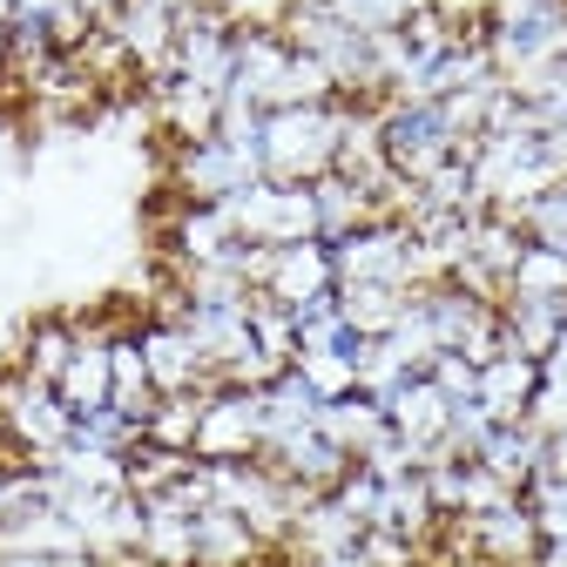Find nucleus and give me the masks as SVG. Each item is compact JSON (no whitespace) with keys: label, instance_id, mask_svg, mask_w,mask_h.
<instances>
[{"label":"nucleus","instance_id":"nucleus-1","mask_svg":"<svg viewBox=\"0 0 567 567\" xmlns=\"http://www.w3.org/2000/svg\"><path fill=\"white\" fill-rule=\"evenodd\" d=\"M486 54L520 89L567 61V0H486Z\"/></svg>","mask_w":567,"mask_h":567},{"label":"nucleus","instance_id":"nucleus-2","mask_svg":"<svg viewBox=\"0 0 567 567\" xmlns=\"http://www.w3.org/2000/svg\"><path fill=\"white\" fill-rule=\"evenodd\" d=\"M338 128H344V95L338 102H298L264 115V176L270 183H318L338 163Z\"/></svg>","mask_w":567,"mask_h":567},{"label":"nucleus","instance_id":"nucleus-3","mask_svg":"<svg viewBox=\"0 0 567 567\" xmlns=\"http://www.w3.org/2000/svg\"><path fill=\"white\" fill-rule=\"evenodd\" d=\"M0 440H8L14 460H54L75 440V412H68V399L54 385L28 379L14 365V372H0Z\"/></svg>","mask_w":567,"mask_h":567},{"label":"nucleus","instance_id":"nucleus-4","mask_svg":"<svg viewBox=\"0 0 567 567\" xmlns=\"http://www.w3.org/2000/svg\"><path fill=\"white\" fill-rule=\"evenodd\" d=\"M379 135H385V163L399 183H425L453 156H466V142L446 128L440 102H379Z\"/></svg>","mask_w":567,"mask_h":567},{"label":"nucleus","instance_id":"nucleus-5","mask_svg":"<svg viewBox=\"0 0 567 567\" xmlns=\"http://www.w3.org/2000/svg\"><path fill=\"white\" fill-rule=\"evenodd\" d=\"M196 460L230 466L264 453V385H209L196 412Z\"/></svg>","mask_w":567,"mask_h":567},{"label":"nucleus","instance_id":"nucleus-6","mask_svg":"<svg viewBox=\"0 0 567 567\" xmlns=\"http://www.w3.org/2000/svg\"><path fill=\"white\" fill-rule=\"evenodd\" d=\"M230 224L244 244H305L318 237V203H311V183H244L230 196Z\"/></svg>","mask_w":567,"mask_h":567},{"label":"nucleus","instance_id":"nucleus-7","mask_svg":"<svg viewBox=\"0 0 567 567\" xmlns=\"http://www.w3.org/2000/svg\"><path fill=\"white\" fill-rule=\"evenodd\" d=\"M257 176H264V163L244 156V150H230L224 135L169 142V189H176V203H230Z\"/></svg>","mask_w":567,"mask_h":567},{"label":"nucleus","instance_id":"nucleus-8","mask_svg":"<svg viewBox=\"0 0 567 567\" xmlns=\"http://www.w3.org/2000/svg\"><path fill=\"white\" fill-rule=\"evenodd\" d=\"M331 264H338V284H405V291H419L412 224H399V217H372L365 230L331 244Z\"/></svg>","mask_w":567,"mask_h":567},{"label":"nucleus","instance_id":"nucleus-9","mask_svg":"<svg viewBox=\"0 0 567 567\" xmlns=\"http://www.w3.org/2000/svg\"><path fill=\"white\" fill-rule=\"evenodd\" d=\"M163 250L169 270H196V264H237L244 237L230 224V203H176L163 224Z\"/></svg>","mask_w":567,"mask_h":567},{"label":"nucleus","instance_id":"nucleus-10","mask_svg":"<svg viewBox=\"0 0 567 567\" xmlns=\"http://www.w3.org/2000/svg\"><path fill=\"white\" fill-rule=\"evenodd\" d=\"M453 520H460L480 567H534V554H540V527H534L520 493L501 507H486V514H453Z\"/></svg>","mask_w":567,"mask_h":567},{"label":"nucleus","instance_id":"nucleus-11","mask_svg":"<svg viewBox=\"0 0 567 567\" xmlns=\"http://www.w3.org/2000/svg\"><path fill=\"white\" fill-rule=\"evenodd\" d=\"M379 405H385V425H392V433H399L412 453H419V466L433 460V453L446 446V433H453V399H446L433 379H425V372L399 379Z\"/></svg>","mask_w":567,"mask_h":567},{"label":"nucleus","instance_id":"nucleus-12","mask_svg":"<svg viewBox=\"0 0 567 567\" xmlns=\"http://www.w3.org/2000/svg\"><path fill=\"white\" fill-rule=\"evenodd\" d=\"M135 338H142V365H150V379H156V392L163 399H176V392H209L217 385V372L203 365V351H196V338L176 324V318H142L135 324Z\"/></svg>","mask_w":567,"mask_h":567},{"label":"nucleus","instance_id":"nucleus-13","mask_svg":"<svg viewBox=\"0 0 567 567\" xmlns=\"http://www.w3.org/2000/svg\"><path fill=\"white\" fill-rule=\"evenodd\" d=\"M257 291L284 311H298L324 291H338V264H331V244L324 237H305V244H270V270Z\"/></svg>","mask_w":567,"mask_h":567},{"label":"nucleus","instance_id":"nucleus-14","mask_svg":"<svg viewBox=\"0 0 567 567\" xmlns=\"http://www.w3.org/2000/svg\"><path fill=\"white\" fill-rule=\"evenodd\" d=\"M277 547H264V534L230 514V507H196V567H264Z\"/></svg>","mask_w":567,"mask_h":567},{"label":"nucleus","instance_id":"nucleus-15","mask_svg":"<svg viewBox=\"0 0 567 567\" xmlns=\"http://www.w3.org/2000/svg\"><path fill=\"white\" fill-rule=\"evenodd\" d=\"M109 331L115 324H82V344H75V359H68V372L54 379V392L68 399V412H102L109 392H115V372H109Z\"/></svg>","mask_w":567,"mask_h":567},{"label":"nucleus","instance_id":"nucleus-16","mask_svg":"<svg viewBox=\"0 0 567 567\" xmlns=\"http://www.w3.org/2000/svg\"><path fill=\"white\" fill-rule=\"evenodd\" d=\"M540 446H547V433H534L527 419H493V433L480 440V466L501 480V486H514V493H527V480L540 473Z\"/></svg>","mask_w":567,"mask_h":567},{"label":"nucleus","instance_id":"nucleus-17","mask_svg":"<svg viewBox=\"0 0 567 567\" xmlns=\"http://www.w3.org/2000/svg\"><path fill=\"white\" fill-rule=\"evenodd\" d=\"M560 324H567V298H520V291L501 298V331H507V351H520V359L547 365Z\"/></svg>","mask_w":567,"mask_h":567},{"label":"nucleus","instance_id":"nucleus-18","mask_svg":"<svg viewBox=\"0 0 567 567\" xmlns=\"http://www.w3.org/2000/svg\"><path fill=\"white\" fill-rule=\"evenodd\" d=\"M318 433L331 440V446H344L351 460H365L392 425H385V405L359 385V392H344V399H324V412H318Z\"/></svg>","mask_w":567,"mask_h":567},{"label":"nucleus","instance_id":"nucleus-19","mask_svg":"<svg viewBox=\"0 0 567 567\" xmlns=\"http://www.w3.org/2000/svg\"><path fill=\"white\" fill-rule=\"evenodd\" d=\"M540 392V359H520V351H501V359H486L480 365V405L493 419H527Z\"/></svg>","mask_w":567,"mask_h":567},{"label":"nucleus","instance_id":"nucleus-20","mask_svg":"<svg viewBox=\"0 0 567 567\" xmlns=\"http://www.w3.org/2000/svg\"><path fill=\"white\" fill-rule=\"evenodd\" d=\"M311 203H318V237L324 244H344L351 230H365L372 217H379V203H372V189H359L351 176H318L311 183Z\"/></svg>","mask_w":567,"mask_h":567},{"label":"nucleus","instance_id":"nucleus-21","mask_svg":"<svg viewBox=\"0 0 567 567\" xmlns=\"http://www.w3.org/2000/svg\"><path fill=\"white\" fill-rule=\"evenodd\" d=\"M405 305H412L405 284H338V311L359 338H385L405 318Z\"/></svg>","mask_w":567,"mask_h":567},{"label":"nucleus","instance_id":"nucleus-22","mask_svg":"<svg viewBox=\"0 0 567 567\" xmlns=\"http://www.w3.org/2000/svg\"><path fill=\"white\" fill-rule=\"evenodd\" d=\"M75 344H82V324L75 318H34L28 338H21V372L54 385L68 372V359H75Z\"/></svg>","mask_w":567,"mask_h":567},{"label":"nucleus","instance_id":"nucleus-23","mask_svg":"<svg viewBox=\"0 0 567 567\" xmlns=\"http://www.w3.org/2000/svg\"><path fill=\"white\" fill-rule=\"evenodd\" d=\"M75 453H95V460H128L135 446H142V425L128 419V412H115V405H102V412H82L75 419V440H68Z\"/></svg>","mask_w":567,"mask_h":567},{"label":"nucleus","instance_id":"nucleus-24","mask_svg":"<svg viewBox=\"0 0 567 567\" xmlns=\"http://www.w3.org/2000/svg\"><path fill=\"white\" fill-rule=\"evenodd\" d=\"M507 291H520V298H567V250L527 237L520 244V264L507 277Z\"/></svg>","mask_w":567,"mask_h":567},{"label":"nucleus","instance_id":"nucleus-25","mask_svg":"<svg viewBox=\"0 0 567 567\" xmlns=\"http://www.w3.org/2000/svg\"><path fill=\"white\" fill-rule=\"evenodd\" d=\"M250 338H257V351H264L270 372H291L298 365V318L284 311V305H270L264 291L250 298Z\"/></svg>","mask_w":567,"mask_h":567},{"label":"nucleus","instance_id":"nucleus-26","mask_svg":"<svg viewBox=\"0 0 567 567\" xmlns=\"http://www.w3.org/2000/svg\"><path fill=\"white\" fill-rule=\"evenodd\" d=\"M196 412H203V392H176V399H156L142 440L150 446H169V453H189L196 446Z\"/></svg>","mask_w":567,"mask_h":567},{"label":"nucleus","instance_id":"nucleus-27","mask_svg":"<svg viewBox=\"0 0 567 567\" xmlns=\"http://www.w3.org/2000/svg\"><path fill=\"white\" fill-rule=\"evenodd\" d=\"M324 8L359 34H399L412 14H425V0H324Z\"/></svg>","mask_w":567,"mask_h":567},{"label":"nucleus","instance_id":"nucleus-28","mask_svg":"<svg viewBox=\"0 0 567 567\" xmlns=\"http://www.w3.org/2000/svg\"><path fill=\"white\" fill-rule=\"evenodd\" d=\"M298 379L318 399H344L359 392V351H298Z\"/></svg>","mask_w":567,"mask_h":567},{"label":"nucleus","instance_id":"nucleus-29","mask_svg":"<svg viewBox=\"0 0 567 567\" xmlns=\"http://www.w3.org/2000/svg\"><path fill=\"white\" fill-rule=\"evenodd\" d=\"M520 501H527V514H534L540 540H567V480H554V473H534Z\"/></svg>","mask_w":567,"mask_h":567},{"label":"nucleus","instance_id":"nucleus-30","mask_svg":"<svg viewBox=\"0 0 567 567\" xmlns=\"http://www.w3.org/2000/svg\"><path fill=\"white\" fill-rule=\"evenodd\" d=\"M425 379H433L453 405H460V399H480V365H473V359H460V351H433Z\"/></svg>","mask_w":567,"mask_h":567},{"label":"nucleus","instance_id":"nucleus-31","mask_svg":"<svg viewBox=\"0 0 567 567\" xmlns=\"http://www.w3.org/2000/svg\"><path fill=\"white\" fill-rule=\"evenodd\" d=\"M527 425H534V433H560V425H567V372L540 365V392L527 405Z\"/></svg>","mask_w":567,"mask_h":567},{"label":"nucleus","instance_id":"nucleus-32","mask_svg":"<svg viewBox=\"0 0 567 567\" xmlns=\"http://www.w3.org/2000/svg\"><path fill=\"white\" fill-rule=\"evenodd\" d=\"M0 567H68V560L48 554V547H14V540H0Z\"/></svg>","mask_w":567,"mask_h":567},{"label":"nucleus","instance_id":"nucleus-33","mask_svg":"<svg viewBox=\"0 0 567 567\" xmlns=\"http://www.w3.org/2000/svg\"><path fill=\"white\" fill-rule=\"evenodd\" d=\"M68 8H82V0H14V21H54Z\"/></svg>","mask_w":567,"mask_h":567},{"label":"nucleus","instance_id":"nucleus-34","mask_svg":"<svg viewBox=\"0 0 567 567\" xmlns=\"http://www.w3.org/2000/svg\"><path fill=\"white\" fill-rule=\"evenodd\" d=\"M540 473L567 480V425H560V433H547V446H540Z\"/></svg>","mask_w":567,"mask_h":567},{"label":"nucleus","instance_id":"nucleus-35","mask_svg":"<svg viewBox=\"0 0 567 567\" xmlns=\"http://www.w3.org/2000/svg\"><path fill=\"white\" fill-rule=\"evenodd\" d=\"M547 372H567V324H560V338H554V351H547Z\"/></svg>","mask_w":567,"mask_h":567}]
</instances>
